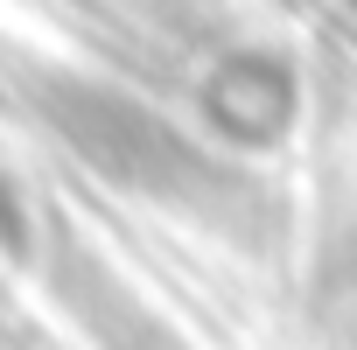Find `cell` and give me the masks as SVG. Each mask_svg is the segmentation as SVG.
<instances>
[{"label": "cell", "instance_id": "cell-4", "mask_svg": "<svg viewBox=\"0 0 357 350\" xmlns=\"http://www.w3.org/2000/svg\"><path fill=\"white\" fill-rule=\"evenodd\" d=\"M204 105L218 119L225 140L238 147H273L294 119V70L273 56V50H252V43H231L204 84Z\"/></svg>", "mask_w": 357, "mask_h": 350}, {"label": "cell", "instance_id": "cell-2", "mask_svg": "<svg viewBox=\"0 0 357 350\" xmlns=\"http://www.w3.org/2000/svg\"><path fill=\"white\" fill-rule=\"evenodd\" d=\"M36 259H43V273H50L56 308L77 322V336H84L91 350H197L84 231L50 225V231L36 238Z\"/></svg>", "mask_w": 357, "mask_h": 350}, {"label": "cell", "instance_id": "cell-6", "mask_svg": "<svg viewBox=\"0 0 357 350\" xmlns=\"http://www.w3.org/2000/svg\"><path fill=\"white\" fill-rule=\"evenodd\" d=\"M336 8H343V15H350V22H357V0H336Z\"/></svg>", "mask_w": 357, "mask_h": 350}, {"label": "cell", "instance_id": "cell-5", "mask_svg": "<svg viewBox=\"0 0 357 350\" xmlns=\"http://www.w3.org/2000/svg\"><path fill=\"white\" fill-rule=\"evenodd\" d=\"M133 15H147L154 29H168V36H190V43H231L225 36V0H126Z\"/></svg>", "mask_w": 357, "mask_h": 350}, {"label": "cell", "instance_id": "cell-3", "mask_svg": "<svg viewBox=\"0 0 357 350\" xmlns=\"http://www.w3.org/2000/svg\"><path fill=\"white\" fill-rule=\"evenodd\" d=\"M315 315L357 336V84H336L322 126V238H315Z\"/></svg>", "mask_w": 357, "mask_h": 350}, {"label": "cell", "instance_id": "cell-1", "mask_svg": "<svg viewBox=\"0 0 357 350\" xmlns=\"http://www.w3.org/2000/svg\"><path fill=\"white\" fill-rule=\"evenodd\" d=\"M8 70H15L22 105L98 175L105 190H126L147 211L190 218V225H204L218 238L266 245V190L245 168H231V154H218L204 133L175 126L161 105L133 98L126 84L70 70V63L15 56Z\"/></svg>", "mask_w": 357, "mask_h": 350}]
</instances>
